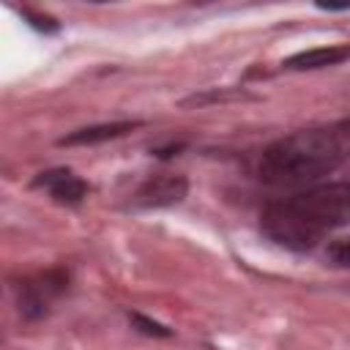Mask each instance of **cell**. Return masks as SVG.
Listing matches in <instances>:
<instances>
[{
	"mask_svg": "<svg viewBox=\"0 0 350 350\" xmlns=\"http://www.w3.org/2000/svg\"><path fill=\"white\" fill-rule=\"evenodd\" d=\"M142 120H112V123H93V126H82L66 137L57 139V145L63 148H74V145H98V142H109L118 137H126L129 131L139 129Z\"/></svg>",
	"mask_w": 350,
	"mask_h": 350,
	"instance_id": "cell-7",
	"label": "cell"
},
{
	"mask_svg": "<svg viewBox=\"0 0 350 350\" xmlns=\"http://www.w3.org/2000/svg\"><path fill=\"white\" fill-rule=\"evenodd\" d=\"M183 148H186L183 142H170V145H164V148H153L150 156H156V159H170V156H178Z\"/></svg>",
	"mask_w": 350,
	"mask_h": 350,
	"instance_id": "cell-11",
	"label": "cell"
},
{
	"mask_svg": "<svg viewBox=\"0 0 350 350\" xmlns=\"http://www.w3.org/2000/svg\"><path fill=\"white\" fill-rule=\"evenodd\" d=\"M19 14H22V19H25L33 30H38V33L55 36V33L60 30V22H57L55 16H49V14H41V11H33V8H19Z\"/></svg>",
	"mask_w": 350,
	"mask_h": 350,
	"instance_id": "cell-9",
	"label": "cell"
},
{
	"mask_svg": "<svg viewBox=\"0 0 350 350\" xmlns=\"http://www.w3.org/2000/svg\"><path fill=\"white\" fill-rule=\"evenodd\" d=\"M350 129V126H347ZM350 150V131L339 126L301 129L273 139L257 161V178L271 189L304 191L339 170Z\"/></svg>",
	"mask_w": 350,
	"mask_h": 350,
	"instance_id": "cell-2",
	"label": "cell"
},
{
	"mask_svg": "<svg viewBox=\"0 0 350 350\" xmlns=\"http://www.w3.org/2000/svg\"><path fill=\"white\" fill-rule=\"evenodd\" d=\"M345 60H350V44H328V46L301 49V52L284 57L282 68L284 71H320V68L342 66Z\"/></svg>",
	"mask_w": 350,
	"mask_h": 350,
	"instance_id": "cell-6",
	"label": "cell"
},
{
	"mask_svg": "<svg viewBox=\"0 0 350 350\" xmlns=\"http://www.w3.org/2000/svg\"><path fill=\"white\" fill-rule=\"evenodd\" d=\"M129 323H131L134 331H139L145 336H156V339H170L172 336L170 325H164V323H159V320H153V317H148L142 312H129Z\"/></svg>",
	"mask_w": 350,
	"mask_h": 350,
	"instance_id": "cell-8",
	"label": "cell"
},
{
	"mask_svg": "<svg viewBox=\"0 0 350 350\" xmlns=\"http://www.w3.org/2000/svg\"><path fill=\"white\" fill-rule=\"evenodd\" d=\"M68 284H71V273L66 268H60V265L19 279V284H14L19 314L25 320H41V317H46L52 312L55 301H60L66 295Z\"/></svg>",
	"mask_w": 350,
	"mask_h": 350,
	"instance_id": "cell-3",
	"label": "cell"
},
{
	"mask_svg": "<svg viewBox=\"0 0 350 350\" xmlns=\"http://www.w3.org/2000/svg\"><path fill=\"white\" fill-rule=\"evenodd\" d=\"M33 189H44L55 202L60 205H68V208H77L85 202V197L90 194V183L82 180L74 170L68 167H52V170H44L33 178Z\"/></svg>",
	"mask_w": 350,
	"mask_h": 350,
	"instance_id": "cell-5",
	"label": "cell"
},
{
	"mask_svg": "<svg viewBox=\"0 0 350 350\" xmlns=\"http://www.w3.org/2000/svg\"><path fill=\"white\" fill-rule=\"evenodd\" d=\"M189 194V180L180 172H156L150 178H145L131 200L129 208L131 211H159V208H172L178 202H183Z\"/></svg>",
	"mask_w": 350,
	"mask_h": 350,
	"instance_id": "cell-4",
	"label": "cell"
},
{
	"mask_svg": "<svg viewBox=\"0 0 350 350\" xmlns=\"http://www.w3.org/2000/svg\"><path fill=\"white\" fill-rule=\"evenodd\" d=\"M350 227V183H317L271 200L260 211V232L282 249L312 252L325 235Z\"/></svg>",
	"mask_w": 350,
	"mask_h": 350,
	"instance_id": "cell-1",
	"label": "cell"
},
{
	"mask_svg": "<svg viewBox=\"0 0 350 350\" xmlns=\"http://www.w3.org/2000/svg\"><path fill=\"white\" fill-rule=\"evenodd\" d=\"M325 257L328 262H334L336 268H350V235H342V238H334L325 249Z\"/></svg>",
	"mask_w": 350,
	"mask_h": 350,
	"instance_id": "cell-10",
	"label": "cell"
}]
</instances>
